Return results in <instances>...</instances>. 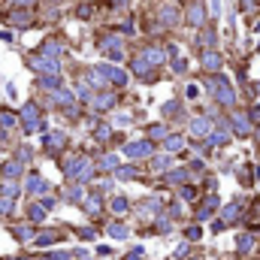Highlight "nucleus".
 <instances>
[{
  "instance_id": "9b49d317",
  "label": "nucleus",
  "mask_w": 260,
  "mask_h": 260,
  "mask_svg": "<svg viewBox=\"0 0 260 260\" xmlns=\"http://www.w3.org/2000/svg\"><path fill=\"white\" fill-rule=\"evenodd\" d=\"M24 190H27V194H46V190H48V182H46L43 176H37V172H30V176L24 179Z\"/></svg>"
},
{
  "instance_id": "1a4fd4ad",
  "label": "nucleus",
  "mask_w": 260,
  "mask_h": 260,
  "mask_svg": "<svg viewBox=\"0 0 260 260\" xmlns=\"http://www.w3.org/2000/svg\"><path fill=\"white\" fill-rule=\"evenodd\" d=\"M200 64H203V70H206V73H218L224 61H221V55H218L215 48H206V51H203V58H200Z\"/></svg>"
},
{
  "instance_id": "4be33fe9",
  "label": "nucleus",
  "mask_w": 260,
  "mask_h": 260,
  "mask_svg": "<svg viewBox=\"0 0 260 260\" xmlns=\"http://www.w3.org/2000/svg\"><path fill=\"white\" fill-rule=\"evenodd\" d=\"M251 248H254V236H248V233L236 236V251L239 254H251Z\"/></svg>"
},
{
  "instance_id": "2f4dec72",
  "label": "nucleus",
  "mask_w": 260,
  "mask_h": 260,
  "mask_svg": "<svg viewBox=\"0 0 260 260\" xmlns=\"http://www.w3.org/2000/svg\"><path fill=\"white\" fill-rule=\"evenodd\" d=\"M151 140H166V124H151L148 127V142Z\"/></svg>"
},
{
  "instance_id": "37998d69",
  "label": "nucleus",
  "mask_w": 260,
  "mask_h": 260,
  "mask_svg": "<svg viewBox=\"0 0 260 260\" xmlns=\"http://www.w3.org/2000/svg\"><path fill=\"white\" fill-rule=\"evenodd\" d=\"M248 118H251V124H260V103H254V109L248 112Z\"/></svg>"
},
{
  "instance_id": "ea45409f",
  "label": "nucleus",
  "mask_w": 260,
  "mask_h": 260,
  "mask_svg": "<svg viewBox=\"0 0 260 260\" xmlns=\"http://www.w3.org/2000/svg\"><path fill=\"white\" fill-rule=\"evenodd\" d=\"M94 136H97V140H109V136H112V127H109V124H100Z\"/></svg>"
},
{
  "instance_id": "c9c22d12",
  "label": "nucleus",
  "mask_w": 260,
  "mask_h": 260,
  "mask_svg": "<svg viewBox=\"0 0 260 260\" xmlns=\"http://www.w3.org/2000/svg\"><path fill=\"white\" fill-rule=\"evenodd\" d=\"M230 136L227 133H209V145H227Z\"/></svg>"
},
{
  "instance_id": "2eb2a0df",
  "label": "nucleus",
  "mask_w": 260,
  "mask_h": 260,
  "mask_svg": "<svg viewBox=\"0 0 260 260\" xmlns=\"http://www.w3.org/2000/svg\"><path fill=\"white\" fill-rule=\"evenodd\" d=\"M55 242H61V233L58 230H43L33 236V245H40V248H51Z\"/></svg>"
},
{
  "instance_id": "4468645a",
  "label": "nucleus",
  "mask_w": 260,
  "mask_h": 260,
  "mask_svg": "<svg viewBox=\"0 0 260 260\" xmlns=\"http://www.w3.org/2000/svg\"><path fill=\"white\" fill-rule=\"evenodd\" d=\"M82 209L88 212L91 218H97V215H103V200H100V194H88L82 200Z\"/></svg>"
},
{
  "instance_id": "20e7f679",
  "label": "nucleus",
  "mask_w": 260,
  "mask_h": 260,
  "mask_svg": "<svg viewBox=\"0 0 260 260\" xmlns=\"http://www.w3.org/2000/svg\"><path fill=\"white\" fill-rule=\"evenodd\" d=\"M218 206H221L218 194H206V197H203V203L197 206V212H194V221H209V218L215 215Z\"/></svg>"
},
{
  "instance_id": "cd10ccee",
  "label": "nucleus",
  "mask_w": 260,
  "mask_h": 260,
  "mask_svg": "<svg viewBox=\"0 0 260 260\" xmlns=\"http://www.w3.org/2000/svg\"><path fill=\"white\" fill-rule=\"evenodd\" d=\"M9 22H12L15 27H27L33 19H30V12H9Z\"/></svg>"
},
{
  "instance_id": "58836bf2",
  "label": "nucleus",
  "mask_w": 260,
  "mask_h": 260,
  "mask_svg": "<svg viewBox=\"0 0 260 260\" xmlns=\"http://www.w3.org/2000/svg\"><path fill=\"white\" fill-rule=\"evenodd\" d=\"M151 166L158 169V172H161V169H166V166H169V154H166V158H164V154H161V158H154V161H151Z\"/></svg>"
},
{
  "instance_id": "39448f33",
  "label": "nucleus",
  "mask_w": 260,
  "mask_h": 260,
  "mask_svg": "<svg viewBox=\"0 0 260 260\" xmlns=\"http://www.w3.org/2000/svg\"><path fill=\"white\" fill-rule=\"evenodd\" d=\"M97 70H100V76L106 79L109 85H115V88H124V85H127V73H124V70H118V67L103 64V67H97Z\"/></svg>"
},
{
  "instance_id": "412c9836",
  "label": "nucleus",
  "mask_w": 260,
  "mask_h": 260,
  "mask_svg": "<svg viewBox=\"0 0 260 260\" xmlns=\"http://www.w3.org/2000/svg\"><path fill=\"white\" fill-rule=\"evenodd\" d=\"M22 169H24L22 161H6L3 166H0V172H3L6 179H19V176H22Z\"/></svg>"
},
{
  "instance_id": "6e6d98bb",
  "label": "nucleus",
  "mask_w": 260,
  "mask_h": 260,
  "mask_svg": "<svg viewBox=\"0 0 260 260\" xmlns=\"http://www.w3.org/2000/svg\"><path fill=\"white\" fill-rule=\"evenodd\" d=\"M118 3H127V0H118Z\"/></svg>"
},
{
  "instance_id": "c85d7f7f",
  "label": "nucleus",
  "mask_w": 260,
  "mask_h": 260,
  "mask_svg": "<svg viewBox=\"0 0 260 260\" xmlns=\"http://www.w3.org/2000/svg\"><path fill=\"white\" fill-rule=\"evenodd\" d=\"M67 200H70V203H79V206H82V200H85V188H82V185H73L70 190H67Z\"/></svg>"
},
{
  "instance_id": "603ef678",
  "label": "nucleus",
  "mask_w": 260,
  "mask_h": 260,
  "mask_svg": "<svg viewBox=\"0 0 260 260\" xmlns=\"http://www.w3.org/2000/svg\"><path fill=\"white\" fill-rule=\"evenodd\" d=\"M169 215H176V218H182V215H185V209H182V206H169Z\"/></svg>"
},
{
  "instance_id": "c756f323",
  "label": "nucleus",
  "mask_w": 260,
  "mask_h": 260,
  "mask_svg": "<svg viewBox=\"0 0 260 260\" xmlns=\"http://www.w3.org/2000/svg\"><path fill=\"white\" fill-rule=\"evenodd\" d=\"M97 166H100V169H106V172H115V169H118V158H115V154H106V158H100Z\"/></svg>"
},
{
  "instance_id": "3c124183",
  "label": "nucleus",
  "mask_w": 260,
  "mask_h": 260,
  "mask_svg": "<svg viewBox=\"0 0 260 260\" xmlns=\"http://www.w3.org/2000/svg\"><path fill=\"white\" fill-rule=\"evenodd\" d=\"M185 67H188V64H185L182 58H176V61H172V70H176V73H182V70H185Z\"/></svg>"
},
{
  "instance_id": "7c9ffc66",
  "label": "nucleus",
  "mask_w": 260,
  "mask_h": 260,
  "mask_svg": "<svg viewBox=\"0 0 260 260\" xmlns=\"http://www.w3.org/2000/svg\"><path fill=\"white\" fill-rule=\"evenodd\" d=\"M40 85L48 91H58L61 88V76H40Z\"/></svg>"
},
{
  "instance_id": "de8ad7c7",
  "label": "nucleus",
  "mask_w": 260,
  "mask_h": 260,
  "mask_svg": "<svg viewBox=\"0 0 260 260\" xmlns=\"http://www.w3.org/2000/svg\"><path fill=\"white\" fill-rule=\"evenodd\" d=\"M200 236H203V230H200V227H188V242H190V239H194V242H197Z\"/></svg>"
},
{
  "instance_id": "7ed1b4c3",
  "label": "nucleus",
  "mask_w": 260,
  "mask_h": 260,
  "mask_svg": "<svg viewBox=\"0 0 260 260\" xmlns=\"http://www.w3.org/2000/svg\"><path fill=\"white\" fill-rule=\"evenodd\" d=\"M27 64H30V67H33L37 73H43V76H58V73H61V64H58L55 58H46V55L27 58Z\"/></svg>"
},
{
  "instance_id": "79ce46f5",
  "label": "nucleus",
  "mask_w": 260,
  "mask_h": 260,
  "mask_svg": "<svg viewBox=\"0 0 260 260\" xmlns=\"http://www.w3.org/2000/svg\"><path fill=\"white\" fill-rule=\"evenodd\" d=\"M76 233H79V239H85V242L94 239V230H91V227H82V230H76Z\"/></svg>"
},
{
  "instance_id": "ddd939ff",
  "label": "nucleus",
  "mask_w": 260,
  "mask_h": 260,
  "mask_svg": "<svg viewBox=\"0 0 260 260\" xmlns=\"http://www.w3.org/2000/svg\"><path fill=\"white\" fill-rule=\"evenodd\" d=\"M161 22H164L166 27H176V24L182 22V12L172 6V3H164V6H161Z\"/></svg>"
},
{
  "instance_id": "c03bdc74",
  "label": "nucleus",
  "mask_w": 260,
  "mask_h": 260,
  "mask_svg": "<svg viewBox=\"0 0 260 260\" xmlns=\"http://www.w3.org/2000/svg\"><path fill=\"white\" fill-rule=\"evenodd\" d=\"M142 257H145V251H142L140 245H136V248H133V251H130V254L124 257V260H142Z\"/></svg>"
},
{
  "instance_id": "a19ab883",
  "label": "nucleus",
  "mask_w": 260,
  "mask_h": 260,
  "mask_svg": "<svg viewBox=\"0 0 260 260\" xmlns=\"http://www.w3.org/2000/svg\"><path fill=\"white\" fill-rule=\"evenodd\" d=\"M179 109H182V106L172 100V103H166V106H164V115H179Z\"/></svg>"
},
{
  "instance_id": "e433bc0d",
  "label": "nucleus",
  "mask_w": 260,
  "mask_h": 260,
  "mask_svg": "<svg viewBox=\"0 0 260 260\" xmlns=\"http://www.w3.org/2000/svg\"><path fill=\"white\" fill-rule=\"evenodd\" d=\"M3 197H6V200H15V197H19V185H15V182H6V185H3Z\"/></svg>"
},
{
  "instance_id": "8fccbe9b",
  "label": "nucleus",
  "mask_w": 260,
  "mask_h": 260,
  "mask_svg": "<svg viewBox=\"0 0 260 260\" xmlns=\"http://www.w3.org/2000/svg\"><path fill=\"white\" fill-rule=\"evenodd\" d=\"M209 12H212V15L221 12V0H209Z\"/></svg>"
},
{
  "instance_id": "aec40b11",
  "label": "nucleus",
  "mask_w": 260,
  "mask_h": 260,
  "mask_svg": "<svg viewBox=\"0 0 260 260\" xmlns=\"http://www.w3.org/2000/svg\"><path fill=\"white\" fill-rule=\"evenodd\" d=\"M142 172H140V166H133V164H127V166H118L115 169V179H124V182H130V179H140Z\"/></svg>"
},
{
  "instance_id": "dca6fc26",
  "label": "nucleus",
  "mask_w": 260,
  "mask_h": 260,
  "mask_svg": "<svg viewBox=\"0 0 260 260\" xmlns=\"http://www.w3.org/2000/svg\"><path fill=\"white\" fill-rule=\"evenodd\" d=\"M185 15H188V22L194 24V27H203V24H206V9H203L200 3H190Z\"/></svg>"
},
{
  "instance_id": "4c0bfd02",
  "label": "nucleus",
  "mask_w": 260,
  "mask_h": 260,
  "mask_svg": "<svg viewBox=\"0 0 260 260\" xmlns=\"http://www.w3.org/2000/svg\"><path fill=\"white\" fill-rule=\"evenodd\" d=\"M239 182H242V185H251V182H254V166H242Z\"/></svg>"
},
{
  "instance_id": "a211bd4d",
  "label": "nucleus",
  "mask_w": 260,
  "mask_h": 260,
  "mask_svg": "<svg viewBox=\"0 0 260 260\" xmlns=\"http://www.w3.org/2000/svg\"><path fill=\"white\" fill-rule=\"evenodd\" d=\"M209 130H212L209 118H194L190 121V136H209Z\"/></svg>"
},
{
  "instance_id": "f3484780",
  "label": "nucleus",
  "mask_w": 260,
  "mask_h": 260,
  "mask_svg": "<svg viewBox=\"0 0 260 260\" xmlns=\"http://www.w3.org/2000/svg\"><path fill=\"white\" fill-rule=\"evenodd\" d=\"M239 215H242V200H233V203H227V206H224L221 221H224V224H233Z\"/></svg>"
},
{
  "instance_id": "a878e982",
  "label": "nucleus",
  "mask_w": 260,
  "mask_h": 260,
  "mask_svg": "<svg viewBox=\"0 0 260 260\" xmlns=\"http://www.w3.org/2000/svg\"><path fill=\"white\" fill-rule=\"evenodd\" d=\"M127 209H130L127 197H112V200H109V212H115V215H124Z\"/></svg>"
},
{
  "instance_id": "0eeeda50",
  "label": "nucleus",
  "mask_w": 260,
  "mask_h": 260,
  "mask_svg": "<svg viewBox=\"0 0 260 260\" xmlns=\"http://www.w3.org/2000/svg\"><path fill=\"white\" fill-rule=\"evenodd\" d=\"M140 58H142L148 67H158V64L166 61V48H161V46H145V48L140 51Z\"/></svg>"
},
{
  "instance_id": "9d476101",
  "label": "nucleus",
  "mask_w": 260,
  "mask_h": 260,
  "mask_svg": "<svg viewBox=\"0 0 260 260\" xmlns=\"http://www.w3.org/2000/svg\"><path fill=\"white\" fill-rule=\"evenodd\" d=\"M251 130H254V124H251L248 112H233V133H239V136H248Z\"/></svg>"
},
{
  "instance_id": "473e14b6",
  "label": "nucleus",
  "mask_w": 260,
  "mask_h": 260,
  "mask_svg": "<svg viewBox=\"0 0 260 260\" xmlns=\"http://www.w3.org/2000/svg\"><path fill=\"white\" fill-rule=\"evenodd\" d=\"M182 145H185L182 136H166V140H164V148L166 151H182Z\"/></svg>"
},
{
  "instance_id": "a18cd8bd",
  "label": "nucleus",
  "mask_w": 260,
  "mask_h": 260,
  "mask_svg": "<svg viewBox=\"0 0 260 260\" xmlns=\"http://www.w3.org/2000/svg\"><path fill=\"white\" fill-rule=\"evenodd\" d=\"M43 260H70V254H67V251H55V254H46Z\"/></svg>"
},
{
  "instance_id": "72a5a7b5",
  "label": "nucleus",
  "mask_w": 260,
  "mask_h": 260,
  "mask_svg": "<svg viewBox=\"0 0 260 260\" xmlns=\"http://www.w3.org/2000/svg\"><path fill=\"white\" fill-rule=\"evenodd\" d=\"M109 236L112 239H127V227L124 224H109Z\"/></svg>"
},
{
  "instance_id": "f257e3e1",
  "label": "nucleus",
  "mask_w": 260,
  "mask_h": 260,
  "mask_svg": "<svg viewBox=\"0 0 260 260\" xmlns=\"http://www.w3.org/2000/svg\"><path fill=\"white\" fill-rule=\"evenodd\" d=\"M206 85H209V91L215 94V100L221 103V106H227V109L236 106V91H233V85L224 79V76H212Z\"/></svg>"
},
{
  "instance_id": "864d4df0",
  "label": "nucleus",
  "mask_w": 260,
  "mask_h": 260,
  "mask_svg": "<svg viewBox=\"0 0 260 260\" xmlns=\"http://www.w3.org/2000/svg\"><path fill=\"white\" fill-rule=\"evenodd\" d=\"M9 3H15V6H33L37 0H9Z\"/></svg>"
},
{
  "instance_id": "09e8293b",
  "label": "nucleus",
  "mask_w": 260,
  "mask_h": 260,
  "mask_svg": "<svg viewBox=\"0 0 260 260\" xmlns=\"http://www.w3.org/2000/svg\"><path fill=\"white\" fill-rule=\"evenodd\" d=\"M188 251H190V242H182V245L176 248V257H185Z\"/></svg>"
},
{
  "instance_id": "bb28decb",
  "label": "nucleus",
  "mask_w": 260,
  "mask_h": 260,
  "mask_svg": "<svg viewBox=\"0 0 260 260\" xmlns=\"http://www.w3.org/2000/svg\"><path fill=\"white\" fill-rule=\"evenodd\" d=\"M15 124H19V115H15V112H9V109L0 112V127H3V130H9V127H15Z\"/></svg>"
},
{
  "instance_id": "5fc2aeb1",
  "label": "nucleus",
  "mask_w": 260,
  "mask_h": 260,
  "mask_svg": "<svg viewBox=\"0 0 260 260\" xmlns=\"http://www.w3.org/2000/svg\"><path fill=\"white\" fill-rule=\"evenodd\" d=\"M9 260H27V257H9Z\"/></svg>"
},
{
  "instance_id": "b1692460",
  "label": "nucleus",
  "mask_w": 260,
  "mask_h": 260,
  "mask_svg": "<svg viewBox=\"0 0 260 260\" xmlns=\"http://www.w3.org/2000/svg\"><path fill=\"white\" fill-rule=\"evenodd\" d=\"M43 218H46L43 203H30V206H27V221H30V224H40Z\"/></svg>"
},
{
  "instance_id": "393cba45",
  "label": "nucleus",
  "mask_w": 260,
  "mask_h": 260,
  "mask_svg": "<svg viewBox=\"0 0 260 260\" xmlns=\"http://www.w3.org/2000/svg\"><path fill=\"white\" fill-rule=\"evenodd\" d=\"M179 197H182L185 203H197V200H200V190H197L194 185H182V188H179Z\"/></svg>"
},
{
  "instance_id": "f03ea898",
  "label": "nucleus",
  "mask_w": 260,
  "mask_h": 260,
  "mask_svg": "<svg viewBox=\"0 0 260 260\" xmlns=\"http://www.w3.org/2000/svg\"><path fill=\"white\" fill-rule=\"evenodd\" d=\"M22 127H24V133H37V130H46V121H43V115H40V106L37 103H27V106L22 109Z\"/></svg>"
},
{
  "instance_id": "423d86ee",
  "label": "nucleus",
  "mask_w": 260,
  "mask_h": 260,
  "mask_svg": "<svg viewBox=\"0 0 260 260\" xmlns=\"http://www.w3.org/2000/svg\"><path fill=\"white\" fill-rule=\"evenodd\" d=\"M151 151H154V145L148 142V140H140V142H127L124 145V154L130 161H140V158H151Z\"/></svg>"
},
{
  "instance_id": "f8f14e48",
  "label": "nucleus",
  "mask_w": 260,
  "mask_h": 260,
  "mask_svg": "<svg viewBox=\"0 0 260 260\" xmlns=\"http://www.w3.org/2000/svg\"><path fill=\"white\" fill-rule=\"evenodd\" d=\"M115 94L112 91H106V94H91V106L97 109V112H106V109H112L115 106Z\"/></svg>"
},
{
  "instance_id": "49530a36",
  "label": "nucleus",
  "mask_w": 260,
  "mask_h": 260,
  "mask_svg": "<svg viewBox=\"0 0 260 260\" xmlns=\"http://www.w3.org/2000/svg\"><path fill=\"white\" fill-rule=\"evenodd\" d=\"M200 43H203V46H212V43H215V33H212V30H203Z\"/></svg>"
},
{
  "instance_id": "6e6552de",
  "label": "nucleus",
  "mask_w": 260,
  "mask_h": 260,
  "mask_svg": "<svg viewBox=\"0 0 260 260\" xmlns=\"http://www.w3.org/2000/svg\"><path fill=\"white\" fill-rule=\"evenodd\" d=\"M43 145H46V151H48V154H55V151H61V148L67 145V133H64V130H51V133H46V140H43Z\"/></svg>"
},
{
  "instance_id": "f704fd0d",
  "label": "nucleus",
  "mask_w": 260,
  "mask_h": 260,
  "mask_svg": "<svg viewBox=\"0 0 260 260\" xmlns=\"http://www.w3.org/2000/svg\"><path fill=\"white\" fill-rule=\"evenodd\" d=\"M12 209H15V206H12V200L0 197V218H9V215H12Z\"/></svg>"
},
{
  "instance_id": "6ab92c4d",
  "label": "nucleus",
  "mask_w": 260,
  "mask_h": 260,
  "mask_svg": "<svg viewBox=\"0 0 260 260\" xmlns=\"http://www.w3.org/2000/svg\"><path fill=\"white\" fill-rule=\"evenodd\" d=\"M130 67H133V73L140 76V79H148V82L154 79V70H151V67H148L142 58H133V64H130Z\"/></svg>"
},
{
  "instance_id": "5701e85b",
  "label": "nucleus",
  "mask_w": 260,
  "mask_h": 260,
  "mask_svg": "<svg viewBox=\"0 0 260 260\" xmlns=\"http://www.w3.org/2000/svg\"><path fill=\"white\" fill-rule=\"evenodd\" d=\"M188 176H190V169H176V172H166L164 182H166V185H185Z\"/></svg>"
}]
</instances>
